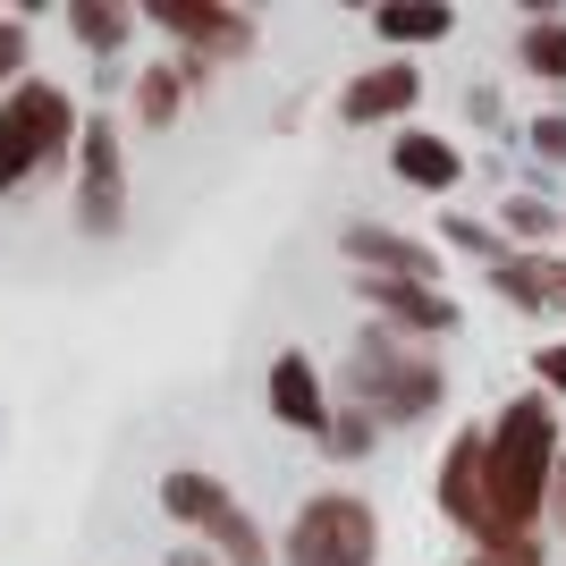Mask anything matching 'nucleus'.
Segmentation results:
<instances>
[{
  "label": "nucleus",
  "instance_id": "412c9836",
  "mask_svg": "<svg viewBox=\"0 0 566 566\" xmlns=\"http://www.w3.org/2000/svg\"><path fill=\"white\" fill-rule=\"evenodd\" d=\"M34 76V25L25 18H0V94Z\"/></svg>",
  "mask_w": 566,
  "mask_h": 566
},
{
  "label": "nucleus",
  "instance_id": "2eb2a0df",
  "mask_svg": "<svg viewBox=\"0 0 566 566\" xmlns=\"http://www.w3.org/2000/svg\"><path fill=\"white\" fill-rule=\"evenodd\" d=\"M195 542L212 549L220 566H280V542H271V533L254 524V507H237V499L220 507L212 524H203V533H195Z\"/></svg>",
  "mask_w": 566,
  "mask_h": 566
},
{
  "label": "nucleus",
  "instance_id": "9b49d317",
  "mask_svg": "<svg viewBox=\"0 0 566 566\" xmlns=\"http://www.w3.org/2000/svg\"><path fill=\"white\" fill-rule=\"evenodd\" d=\"M389 169H398V187H415V195H457L465 187V153H457L449 136H431V127H406V136L389 144Z\"/></svg>",
  "mask_w": 566,
  "mask_h": 566
},
{
  "label": "nucleus",
  "instance_id": "dca6fc26",
  "mask_svg": "<svg viewBox=\"0 0 566 566\" xmlns=\"http://www.w3.org/2000/svg\"><path fill=\"white\" fill-rule=\"evenodd\" d=\"M136 25H144V9H127V0H69V34L94 60H118V51L136 43Z\"/></svg>",
  "mask_w": 566,
  "mask_h": 566
},
{
  "label": "nucleus",
  "instance_id": "20e7f679",
  "mask_svg": "<svg viewBox=\"0 0 566 566\" xmlns=\"http://www.w3.org/2000/svg\"><path fill=\"white\" fill-rule=\"evenodd\" d=\"M280 566H380V507L364 491H313L287 516Z\"/></svg>",
  "mask_w": 566,
  "mask_h": 566
},
{
  "label": "nucleus",
  "instance_id": "6ab92c4d",
  "mask_svg": "<svg viewBox=\"0 0 566 566\" xmlns=\"http://www.w3.org/2000/svg\"><path fill=\"white\" fill-rule=\"evenodd\" d=\"M558 229H566V212L549 195H507V203H499V245H516V254H542Z\"/></svg>",
  "mask_w": 566,
  "mask_h": 566
},
{
  "label": "nucleus",
  "instance_id": "0eeeda50",
  "mask_svg": "<svg viewBox=\"0 0 566 566\" xmlns=\"http://www.w3.org/2000/svg\"><path fill=\"white\" fill-rule=\"evenodd\" d=\"M338 254L355 262V280H423V287H440V254H431L423 237L389 229V220H347V229H338Z\"/></svg>",
  "mask_w": 566,
  "mask_h": 566
},
{
  "label": "nucleus",
  "instance_id": "a211bd4d",
  "mask_svg": "<svg viewBox=\"0 0 566 566\" xmlns=\"http://www.w3.org/2000/svg\"><path fill=\"white\" fill-rule=\"evenodd\" d=\"M516 69L524 76H542V85H566V18L558 9H533L516 34Z\"/></svg>",
  "mask_w": 566,
  "mask_h": 566
},
{
  "label": "nucleus",
  "instance_id": "423d86ee",
  "mask_svg": "<svg viewBox=\"0 0 566 566\" xmlns=\"http://www.w3.org/2000/svg\"><path fill=\"white\" fill-rule=\"evenodd\" d=\"M76 187H69V203H76V237H118L127 229V144H118V127L111 118H85L76 127V169H69Z\"/></svg>",
  "mask_w": 566,
  "mask_h": 566
},
{
  "label": "nucleus",
  "instance_id": "f8f14e48",
  "mask_svg": "<svg viewBox=\"0 0 566 566\" xmlns=\"http://www.w3.org/2000/svg\"><path fill=\"white\" fill-rule=\"evenodd\" d=\"M195 102V76L187 60L169 51V60H153V69H136V85H127V111H136L144 136H161V127H178V111Z\"/></svg>",
  "mask_w": 566,
  "mask_h": 566
},
{
  "label": "nucleus",
  "instance_id": "9d476101",
  "mask_svg": "<svg viewBox=\"0 0 566 566\" xmlns=\"http://www.w3.org/2000/svg\"><path fill=\"white\" fill-rule=\"evenodd\" d=\"M423 102V69L415 60H380V69H355L338 85V118L347 127H380V118H406Z\"/></svg>",
  "mask_w": 566,
  "mask_h": 566
},
{
  "label": "nucleus",
  "instance_id": "39448f33",
  "mask_svg": "<svg viewBox=\"0 0 566 566\" xmlns=\"http://www.w3.org/2000/svg\"><path fill=\"white\" fill-rule=\"evenodd\" d=\"M144 25H161L169 43H178V60H187V76H195V94H203L229 60H245V51H254V18H245V9H212V0H153V9H144Z\"/></svg>",
  "mask_w": 566,
  "mask_h": 566
},
{
  "label": "nucleus",
  "instance_id": "393cba45",
  "mask_svg": "<svg viewBox=\"0 0 566 566\" xmlns=\"http://www.w3.org/2000/svg\"><path fill=\"white\" fill-rule=\"evenodd\" d=\"M549 507H558V524H566V457H558V482H549Z\"/></svg>",
  "mask_w": 566,
  "mask_h": 566
},
{
  "label": "nucleus",
  "instance_id": "bb28decb",
  "mask_svg": "<svg viewBox=\"0 0 566 566\" xmlns=\"http://www.w3.org/2000/svg\"><path fill=\"white\" fill-rule=\"evenodd\" d=\"M465 566H499V558H465Z\"/></svg>",
  "mask_w": 566,
  "mask_h": 566
},
{
  "label": "nucleus",
  "instance_id": "aec40b11",
  "mask_svg": "<svg viewBox=\"0 0 566 566\" xmlns=\"http://www.w3.org/2000/svg\"><path fill=\"white\" fill-rule=\"evenodd\" d=\"M373 440H380V423L364 415V406H331V431H322V449H331V457H364Z\"/></svg>",
  "mask_w": 566,
  "mask_h": 566
},
{
  "label": "nucleus",
  "instance_id": "6e6552de",
  "mask_svg": "<svg viewBox=\"0 0 566 566\" xmlns=\"http://www.w3.org/2000/svg\"><path fill=\"white\" fill-rule=\"evenodd\" d=\"M355 296L373 305L380 331H398V338H449L457 331V296L449 287H423V280H355Z\"/></svg>",
  "mask_w": 566,
  "mask_h": 566
},
{
  "label": "nucleus",
  "instance_id": "b1692460",
  "mask_svg": "<svg viewBox=\"0 0 566 566\" xmlns=\"http://www.w3.org/2000/svg\"><path fill=\"white\" fill-rule=\"evenodd\" d=\"M169 566H220V558H212L203 542H178V549H169Z\"/></svg>",
  "mask_w": 566,
  "mask_h": 566
},
{
  "label": "nucleus",
  "instance_id": "4be33fe9",
  "mask_svg": "<svg viewBox=\"0 0 566 566\" xmlns=\"http://www.w3.org/2000/svg\"><path fill=\"white\" fill-rule=\"evenodd\" d=\"M533 389H542V398H549V406H558V398H566V338H549V347H542V355H533Z\"/></svg>",
  "mask_w": 566,
  "mask_h": 566
},
{
  "label": "nucleus",
  "instance_id": "f03ea898",
  "mask_svg": "<svg viewBox=\"0 0 566 566\" xmlns=\"http://www.w3.org/2000/svg\"><path fill=\"white\" fill-rule=\"evenodd\" d=\"M338 380H347V406H364L373 423H423L431 406L449 398V364L423 338H398V331H380V322L355 331Z\"/></svg>",
  "mask_w": 566,
  "mask_h": 566
},
{
  "label": "nucleus",
  "instance_id": "a878e982",
  "mask_svg": "<svg viewBox=\"0 0 566 566\" xmlns=\"http://www.w3.org/2000/svg\"><path fill=\"white\" fill-rule=\"evenodd\" d=\"M558 313H566V262H558Z\"/></svg>",
  "mask_w": 566,
  "mask_h": 566
},
{
  "label": "nucleus",
  "instance_id": "f3484780",
  "mask_svg": "<svg viewBox=\"0 0 566 566\" xmlns=\"http://www.w3.org/2000/svg\"><path fill=\"white\" fill-rule=\"evenodd\" d=\"M229 482L220 473H203V465H178V473H161V507H169V524H187V533H203V524L229 507Z\"/></svg>",
  "mask_w": 566,
  "mask_h": 566
},
{
  "label": "nucleus",
  "instance_id": "4468645a",
  "mask_svg": "<svg viewBox=\"0 0 566 566\" xmlns=\"http://www.w3.org/2000/svg\"><path fill=\"white\" fill-rule=\"evenodd\" d=\"M373 34H380L389 51L449 43V34H457V9H449V0H380V9H373Z\"/></svg>",
  "mask_w": 566,
  "mask_h": 566
},
{
  "label": "nucleus",
  "instance_id": "7ed1b4c3",
  "mask_svg": "<svg viewBox=\"0 0 566 566\" xmlns=\"http://www.w3.org/2000/svg\"><path fill=\"white\" fill-rule=\"evenodd\" d=\"M76 127H85V111H76L69 85H51V76L9 85L0 94V203L25 195L34 178L76 169Z\"/></svg>",
  "mask_w": 566,
  "mask_h": 566
},
{
  "label": "nucleus",
  "instance_id": "ddd939ff",
  "mask_svg": "<svg viewBox=\"0 0 566 566\" xmlns=\"http://www.w3.org/2000/svg\"><path fill=\"white\" fill-rule=\"evenodd\" d=\"M491 296H507L516 313H549L558 305V254H507L491 262Z\"/></svg>",
  "mask_w": 566,
  "mask_h": 566
},
{
  "label": "nucleus",
  "instance_id": "f257e3e1",
  "mask_svg": "<svg viewBox=\"0 0 566 566\" xmlns=\"http://www.w3.org/2000/svg\"><path fill=\"white\" fill-rule=\"evenodd\" d=\"M558 406L542 398V389H524V398H507L482 423V473H491V499H499V516L524 524V533H542L549 516V482H558Z\"/></svg>",
  "mask_w": 566,
  "mask_h": 566
},
{
  "label": "nucleus",
  "instance_id": "5701e85b",
  "mask_svg": "<svg viewBox=\"0 0 566 566\" xmlns=\"http://www.w3.org/2000/svg\"><path fill=\"white\" fill-rule=\"evenodd\" d=\"M524 144H533L542 161H566V111H542L533 127H524Z\"/></svg>",
  "mask_w": 566,
  "mask_h": 566
},
{
  "label": "nucleus",
  "instance_id": "1a4fd4ad",
  "mask_svg": "<svg viewBox=\"0 0 566 566\" xmlns=\"http://www.w3.org/2000/svg\"><path fill=\"white\" fill-rule=\"evenodd\" d=\"M262 398H271V415H280L287 431H305V440H322V431H331V380H322V364H313L305 347L271 355Z\"/></svg>",
  "mask_w": 566,
  "mask_h": 566
}]
</instances>
